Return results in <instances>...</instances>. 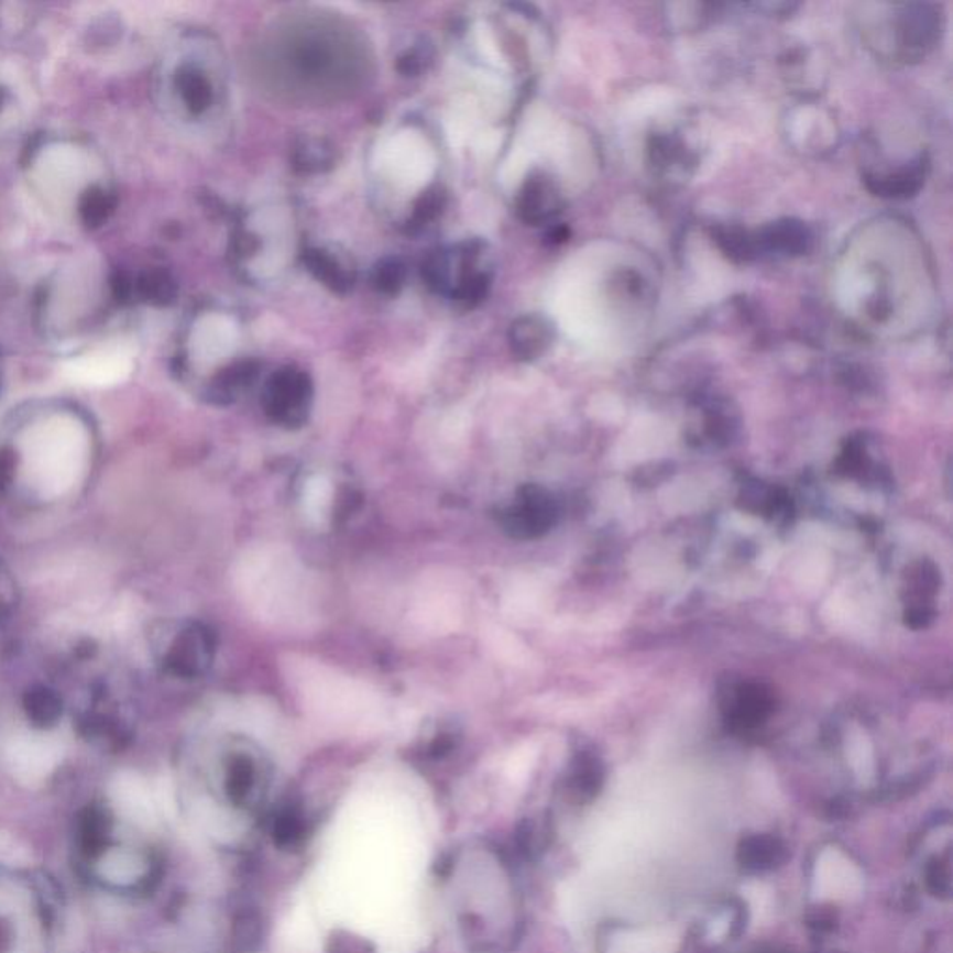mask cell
<instances>
[{"label":"cell","mask_w":953,"mask_h":953,"mask_svg":"<svg viewBox=\"0 0 953 953\" xmlns=\"http://www.w3.org/2000/svg\"><path fill=\"white\" fill-rule=\"evenodd\" d=\"M713 239L721 252L736 263H751L760 258L755 231L743 230L737 226H719L713 230Z\"/></svg>","instance_id":"obj_14"},{"label":"cell","mask_w":953,"mask_h":953,"mask_svg":"<svg viewBox=\"0 0 953 953\" xmlns=\"http://www.w3.org/2000/svg\"><path fill=\"white\" fill-rule=\"evenodd\" d=\"M112 799L123 814L129 815L136 823H147L153 818V797L144 785L133 773H121L112 782Z\"/></svg>","instance_id":"obj_11"},{"label":"cell","mask_w":953,"mask_h":953,"mask_svg":"<svg viewBox=\"0 0 953 953\" xmlns=\"http://www.w3.org/2000/svg\"><path fill=\"white\" fill-rule=\"evenodd\" d=\"M736 693L731 704V715L742 724L756 723L771 710V697L760 686H742Z\"/></svg>","instance_id":"obj_17"},{"label":"cell","mask_w":953,"mask_h":953,"mask_svg":"<svg viewBox=\"0 0 953 953\" xmlns=\"http://www.w3.org/2000/svg\"><path fill=\"white\" fill-rule=\"evenodd\" d=\"M185 88H188V101H190L194 109H206L209 101H211V88L207 85V80L204 77H199L198 73H190L187 77V83H185Z\"/></svg>","instance_id":"obj_24"},{"label":"cell","mask_w":953,"mask_h":953,"mask_svg":"<svg viewBox=\"0 0 953 953\" xmlns=\"http://www.w3.org/2000/svg\"><path fill=\"white\" fill-rule=\"evenodd\" d=\"M23 471L43 497H58L79 484L90 453L85 425L72 416H53L26 430L21 441Z\"/></svg>","instance_id":"obj_2"},{"label":"cell","mask_w":953,"mask_h":953,"mask_svg":"<svg viewBox=\"0 0 953 953\" xmlns=\"http://www.w3.org/2000/svg\"><path fill=\"white\" fill-rule=\"evenodd\" d=\"M293 166L300 174H320L330 169L336 163V152L332 145L322 139L298 140L293 150Z\"/></svg>","instance_id":"obj_15"},{"label":"cell","mask_w":953,"mask_h":953,"mask_svg":"<svg viewBox=\"0 0 953 953\" xmlns=\"http://www.w3.org/2000/svg\"><path fill=\"white\" fill-rule=\"evenodd\" d=\"M454 918L473 953H505L518 935L514 887L505 858L489 844L468 845L446 864Z\"/></svg>","instance_id":"obj_1"},{"label":"cell","mask_w":953,"mask_h":953,"mask_svg":"<svg viewBox=\"0 0 953 953\" xmlns=\"http://www.w3.org/2000/svg\"><path fill=\"white\" fill-rule=\"evenodd\" d=\"M446 204L447 194L443 188L436 185V187L425 190L414 206V212H412L410 222H408L410 231L423 230L425 226L435 222L436 218L440 217L446 209Z\"/></svg>","instance_id":"obj_20"},{"label":"cell","mask_w":953,"mask_h":953,"mask_svg":"<svg viewBox=\"0 0 953 953\" xmlns=\"http://www.w3.org/2000/svg\"><path fill=\"white\" fill-rule=\"evenodd\" d=\"M330 497V489L328 483L322 479H315L309 483L308 494H306V505L309 513L320 514L325 507L326 500Z\"/></svg>","instance_id":"obj_25"},{"label":"cell","mask_w":953,"mask_h":953,"mask_svg":"<svg viewBox=\"0 0 953 953\" xmlns=\"http://www.w3.org/2000/svg\"><path fill=\"white\" fill-rule=\"evenodd\" d=\"M269 831H271L272 842L278 845V847H282V850H296V847H300L306 842L309 833H311V826L308 825V820L303 814V810L295 809V807H285V809L274 814Z\"/></svg>","instance_id":"obj_13"},{"label":"cell","mask_w":953,"mask_h":953,"mask_svg":"<svg viewBox=\"0 0 953 953\" xmlns=\"http://www.w3.org/2000/svg\"><path fill=\"white\" fill-rule=\"evenodd\" d=\"M430 61H432L430 43H417L416 47L406 51L405 55L398 58L397 69L406 77H416L423 69H427Z\"/></svg>","instance_id":"obj_22"},{"label":"cell","mask_w":953,"mask_h":953,"mask_svg":"<svg viewBox=\"0 0 953 953\" xmlns=\"http://www.w3.org/2000/svg\"><path fill=\"white\" fill-rule=\"evenodd\" d=\"M62 758V745L55 737H19L8 751L13 777L26 786L42 782Z\"/></svg>","instance_id":"obj_6"},{"label":"cell","mask_w":953,"mask_h":953,"mask_svg":"<svg viewBox=\"0 0 953 953\" xmlns=\"http://www.w3.org/2000/svg\"><path fill=\"white\" fill-rule=\"evenodd\" d=\"M144 864L139 857H134L131 853L114 851L105 857L99 872L107 881L131 885V883L139 881L140 877L144 875Z\"/></svg>","instance_id":"obj_18"},{"label":"cell","mask_w":953,"mask_h":953,"mask_svg":"<svg viewBox=\"0 0 953 953\" xmlns=\"http://www.w3.org/2000/svg\"><path fill=\"white\" fill-rule=\"evenodd\" d=\"M405 282L406 265L398 258H384L371 272V285L381 295H398V291L405 287Z\"/></svg>","instance_id":"obj_19"},{"label":"cell","mask_w":953,"mask_h":953,"mask_svg":"<svg viewBox=\"0 0 953 953\" xmlns=\"http://www.w3.org/2000/svg\"><path fill=\"white\" fill-rule=\"evenodd\" d=\"M261 942H263V920L260 912L242 909L233 923L228 953H258Z\"/></svg>","instance_id":"obj_16"},{"label":"cell","mask_w":953,"mask_h":953,"mask_svg":"<svg viewBox=\"0 0 953 953\" xmlns=\"http://www.w3.org/2000/svg\"><path fill=\"white\" fill-rule=\"evenodd\" d=\"M755 233L760 258L766 254L799 258L809 254L814 247V233L807 223L796 218H782L767 223Z\"/></svg>","instance_id":"obj_8"},{"label":"cell","mask_w":953,"mask_h":953,"mask_svg":"<svg viewBox=\"0 0 953 953\" xmlns=\"http://www.w3.org/2000/svg\"><path fill=\"white\" fill-rule=\"evenodd\" d=\"M562 211L561 190L544 172H535L525 179L516 198L519 220L529 226L549 222Z\"/></svg>","instance_id":"obj_7"},{"label":"cell","mask_w":953,"mask_h":953,"mask_svg":"<svg viewBox=\"0 0 953 953\" xmlns=\"http://www.w3.org/2000/svg\"><path fill=\"white\" fill-rule=\"evenodd\" d=\"M0 863L12 864V866H26L31 863V853L26 851L21 842L13 839L12 834L0 831Z\"/></svg>","instance_id":"obj_23"},{"label":"cell","mask_w":953,"mask_h":953,"mask_svg":"<svg viewBox=\"0 0 953 953\" xmlns=\"http://www.w3.org/2000/svg\"><path fill=\"white\" fill-rule=\"evenodd\" d=\"M303 261L314 278L333 293L347 295L354 287V271L325 248H309L304 252Z\"/></svg>","instance_id":"obj_10"},{"label":"cell","mask_w":953,"mask_h":953,"mask_svg":"<svg viewBox=\"0 0 953 953\" xmlns=\"http://www.w3.org/2000/svg\"><path fill=\"white\" fill-rule=\"evenodd\" d=\"M925 179V161L918 158L917 163L899 168L894 174L866 175V185L872 193L883 198H909L922 188Z\"/></svg>","instance_id":"obj_12"},{"label":"cell","mask_w":953,"mask_h":953,"mask_svg":"<svg viewBox=\"0 0 953 953\" xmlns=\"http://www.w3.org/2000/svg\"><path fill=\"white\" fill-rule=\"evenodd\" d=\"M133 360L123 344L94 350L75 362L67 363L66 376L83 386H112L128 379Z\"/></svg>","instance_id":"obj_5"},{"label":"cell","mask_w":953,"mask_h":953,"mask_svg":"<svg viewBox=\"0 0 953 953\" xmlns=\"http://www.w3.org/2000/svg\"><path fill=\"white\" fill-rule=\"evenodd\" d=\"M554 325L543 315H524L508 330V343L519 360H535L554 343Z\"/></svg>","instance_id":"obj_9"},{"label":"cell","mask_w":953,"mask_h":953,"mask_svg":"<svg viewBox=\"0 0 953 953\" xmlns=\"http://www.w3.org/2000/svg\"><path fill=\"white\" fill-rule=\"evenodd\" d=\"M300 573L289 559L278 556L255 557L244 570L247 592L254 596L261 610L271 611L272 616H278L282 611L293 615L298 604H306L308 585L298 578Z\"/></svg>","instance_id":"obj_3"},{"label":"cell","mask_w":953,"mask_h":953,"mask_svg":"<svg viewBox=\"0 0 953 953\" xmlns=\"http://www.w3.org/2000/svg\"><path fill=\"white\" fill-rule=\"evenodd\" d=\"M326 953H376V947L357 933L338 930L328 936Z\"/></svg>","instance_id":"obj_21"},{"label":"cell","mask_w":953,"mask_h":953,"mask_svg":"<svg viewBox=\"0 0 953 953\" xmlns=\"http://www.w3.org/2000/svg\"><path fill=\"white\" fill-rule=\"evenodd\" d=\"M898 42L901 55L907 61H918L935 47L942 32L941 8L935 4H907L901 8L898 23Z\"/></svg>","instance_id":"obj_4"}]
</instances>
